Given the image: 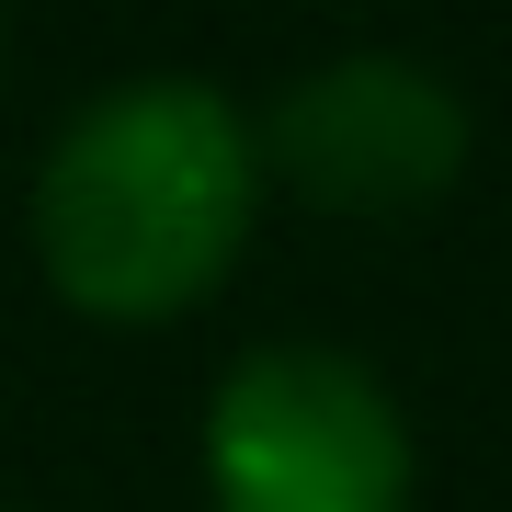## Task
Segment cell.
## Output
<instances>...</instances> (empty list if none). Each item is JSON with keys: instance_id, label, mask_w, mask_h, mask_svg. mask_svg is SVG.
<instances>
[{"instance_id": "obj_3", "label": "cell", "mask_w": 512, "mask_h": 512, "mask_svg": "<svg viewBox=\"0 0 512 512\" xmlns=\"http://www.w3.org/2000/svg\"><path fill=\"white\" fill-rule=\"evenodd\" d=\"M251 137H262V183H285L296 205L353 217V228L433 217V205L467 183V148H478L456 80L399 57V46H353V57L296 69L285 92L262 103Z\"/></svg>"}, {"instance_id": "obj_2", "label": "cell", "mask_w": 512, "mask_h": 512, "mask_svg": "<svg viewBox=\"0 0 512 512\" xmlns=\"http://www.w3.org/2000/svg\"><path fill=\"white\" fill-rule=\"evenodd\" d=\"M205 501L217 512H410L421 444L376 365L330 342H262L205 387Z\"/></svg>"}, {"instance_id": "obj_1", "label": "cell", "mask_w": 512, "mask_h": 512, "mask_svg": "<svg viewBox=\"0 0 512 512\" xmlns=\"http://www.w3.org/2000/svg\"><path fill=\"white\" fill-rule=\"evenodd\" d=\"M262 137L217 80H114L35 160V274L103 330H160L205 308L262 228Z\"/></svg>"}, {"instance_id": "obj_4", "label": "cell", "mask_w": 512, "mask_h": 512, "mask_svg": "<svg viewBox=\"0 0 512 512\" xmlns=\"http://www.w3.org/2000/svg\"><path fill=\"white\" fill-rule=\"evenodd\" d=\"M0 46H12V35H0Z\"/></svg>"}]
</instances>
